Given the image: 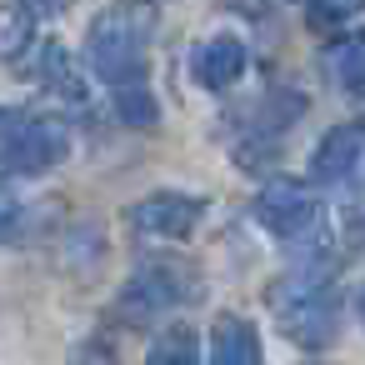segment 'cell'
<instances>
[{
  "label": "cell",
  "instance_id": "277c9868",
  "mask_svg": "<svg viewBox=\"0 0 365 365\" xmlns=\"http://www.w3.org/2000/svg\"><path fill=\"white\" fill-rule=\"evenodd\" d=\"M255 220L270 235H280V240H310L325 225V205L310 190H300V185L285 180V185H270V190L255 195Z\"/></svg>",
  "mask_w": 365,
  "mask_h": 365
},
{
  "label": "cell",
  "instance_id": "6da1fadb",
  "mask_svg": "<svg viewBox=\"0 0 365 365\" xmlns=\"http://www.w3.org/2000/svg\"><path fill=\"white\" fill-rule=\"evenodd\" d=\"M155 36V6L150 0H120V6L101 11L91 26V71L101 81L120 86H140L145 76V51Z\"/></svg>",
  "mask_w": 365,
  "mask_h": 365
},
{
  "label": "cell",
  "instance_id": "8fae6325",
  "mask_svg": "<svg viewBox=\"0 0 365 365\" xmlns=\"http://www.w3.org/2000/svg\"><path fill=\"white\" fill-rule=\"evenodd\" d=\"M41 76H46V86H51V91H61L66 101H86V81L76 76V61H71L61 46H46Z\"/></svg>",
  "mask_w": 365,
  "mask_h": 365
},
{
  "label": "cell",
  "instance_id": "d6986e66",
  "mask_svg": "<svg viewBox=\"0 0 365 365\" xmlns=\"http://www.w3.org/2000/svg\"><path fill=\"white\" fill-rule=\"evenodd\" d=\"M360 320H365V290H360Z\"/></svg>",
  "mask_w": 365,
  "mask_h": 365
},
{
  "label": "cell",
  "instance_id": "52a82bcc",
  "mask_svg": "<svg viewBox=\"0 0 365 365\" xmlns=\"http://www.w3.org/2000/svg\"><path fill=\"white\" fill-rule=\"evenodd\" d=\"M280 330L300 345V350H325L335 335H340V305L330 290H315V295H300L280 310Z\"/></svg>",
  "mask_w": 365,
  "mask_h": 365
},
{
  "label": "cell",
  "instance_id": "3957f363",
  "mask_svg": "<svg viewBox=\"0 0 365 365\" xmlns=\"http://www.w3.org/2000/svg\"><path fill=\"white\" fill-rule=\"evenodd\" d=\"M190 275L180 270V265H140L130 280H125V290H120V315L125 320H150V315H165V310H175L180 300H190Z\"/></svg>",
  "mask_w": 365,
  "mask_h": 365
},
{
  "label": "cell",
  "instance_id": "30bf717a",
  "mask_svg": "<svg viewBox=\"0 0 365 365\" xmlns=\"http://www.w3.org/2000/svg\"><path fill=\"white\" fill-rule=\"evenodd\" d=\"M145 365H200V335L190 325H170L165 335H155Z\"/></svg>",
  "mask_w": 365,
  "mask_h": 365
},
{
  "label": "cell",
  "instance_id": "ac0fdd59",
  "mask_svg": "<svg viewBox=\"0 0 365 365\" xmlns=\"http://www.w3.org/2000/svg\"><path fill=\"white\" fill-rule=\"evenodd\" d=\"M76 365H115V360H110V355H106V350H86V355H81V360H76Z\"/></svg>",
  "mask_w": 365,
  "mask_h": 365
},
{
  "label": "cell",
  "instance_id": "9c48e42d",
  "mask_svg": "<svg viewBox=\"0 0 365 365\" xmlns=\"http://www.w3.org/2000/svg\"><path fill=\"white\" fill-rule=\"evenodd\" d=\"M210 360L215 365H260V335L240 315H220L210 330Z\"/></svg>",
  "mask_w": 365,
  "mask_h": 365
},
{
  "label": "cell",
  "instance_id": "8992f818",
  "mask_svg": "<svg viewBox=\"0 0 365 365\" xmlns=\"http://www.w3.org/2000/svg\"><path fill=\"white\" fill-rule=\"evenodd\" d=\"M310 175H315L320 185H360V180H365V120L335 125V130L315 145Z\"/></svg>",
  "mask_w": 365,
  "mask_h": 365
},
{
  "label": "cell",
  "instance_id": "7a4b0ae2",
  "mask_svg": "<svg viewBox=\"0 0 365 365\" xmlns=\"http://www.w3.org/2000/svg\"><path fill=\"white\" fill-rule=\"evenodd\" d=\"M66 155H71V130L51 115L16 110V120L0 130V165L16 175H41V170L61 165Z\"/></svg>",
  "mask_w": 365,
  "mask_h": 365
},
{
  "label": "cell",
  "instance_id": "4fadbf2b",
  "mask_svg": "<svg viewBox=\"0 0 365 365\" xmlns=\"http://www.w3.org/2000/svg\"><path fill=\"white\" fill-rule=\"evenodd\" d=\"M115 110H120V120L135 125V130H150V125L160 120V106H155V96H150L145 86H120V91H115Z\"/></svg>",
  "mask_w": 365,
  "mask_h": 365
},
{
  "label": "cell",
  "instance_id": "ffe728a7",
  "mask_svg": "<svg viewBox=\"0 0 365 365\" xmlns=\"http://www.w3.org/2000/svg\"><path fill=\"white\" fill-rule=\"evenodd\" d=\"M305 365H320V360H305Z\"/></svg>",
  "mask_w": 365,
  "mask_h": 365
},
{
  "label": "cell",
  "instance_id": "5b68a950",
  "mask_svg": "<svg viewBox=\"0 0 365 365\" xmlns=\"http://www.w3.org/2000/svg\"><path fill=\"white\" fill-rule=\"evenodd\" d=\"M205 220V200L200 195H180V190H160V195H145L135 210H130V225L150 240H185L195 225Z\"/></svg>",
  "mask_w": 365,
  "mask_h": 365
},
{
  "label": "cell",
  "instance_id": "7c38bea8",
  "mask_svg": "<svg viewBox=\"0 0 365 365\" xmlns=\"http://www.w3.org/2000/svg\"><path fill=\"white\" fill-rule=\"evenodd\" d=\"M330 66H335V76H340V86L350 96H365V31L350 36V41H340L335 56H330Z\"/></svg>",
  "mask_w": 365,
  "mask_h": 365
},
{
  "label": "cell",
  "instance_id": "e0dca14e",
  "mask_svg": "<svg viewBox=\"0 0 365 365\" xmlns=\"http://www.w3.org/2000/svg\"><path fill=\"white\" fill-rule=\"evenodd\" d=\"M66 6V0H21V11H31V16H56Z\"/></svg>",
  "mask_w": 365,
  "mask_h": 365
},
{
  "label": "cell",
  "instance_id": "5bb4252c",
  "mask_svg": "<svg viewBox=\"0 0 365 365\" xmlns=\"http://www.w3.org/2000/svg\"><path fill=\"white\" fill-rule=\"evenodd\" d=\"M31 46V11H6L0 16V56H21Z\"/></svg>",
  "mask_w": 365,
  "mask_h": 365
},
{
  "label": "cell",
  "instance_id": "9a60e30c",
  "mask_svg": "<svg viewBox=\"0 0 365 365\" xmlns=\"http://www.w3.org/2000/svg\"><path fill=\"white\" fill-rule=\"evenodd\" d=\"M360 11H365V0H315V6H310V26L330 31V26H340V21L360 16Z\"/></svg>",
  "mask_w": 365,
  "mask_h": 365
},
{
  "label": "cell",
  "instance_id": "2e32d148",
  "mask_svg": "<svg viewBox=\"0 0 365 365\" xmlns=\"http://www.w3.org/2000/svg\"><path fill=\"white\" fill-rule=\"evenodd\" d=\"M16 210H21V200H16V190L0 180V230H6L11 220H16Z\"/></svg>",
  "mask_w": 365,
  "mask_h": 365
},
{
  "label": "cell",
  "instance_id": "ba28073f",
  "mask_svg": "<svg viewBox=\"0 0 365 365\" xmlns=\"http://www.w3.org/2000/svg\"><path fill=\"white\" fill-rule=\"evenodd\" d=\"M190 76L200 91H230L245 76V41L240 36H210L190 56Z\"/></svg>",
  "mask_w": 365,
  "mask_h": 365
}]
</instances>
